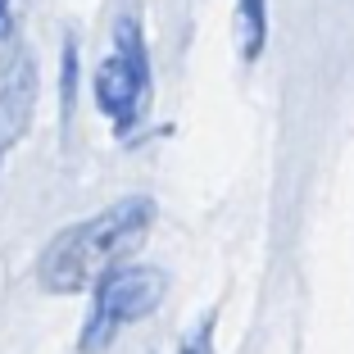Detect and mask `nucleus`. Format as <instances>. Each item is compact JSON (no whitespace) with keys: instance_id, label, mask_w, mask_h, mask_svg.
Wrapping results in <instances>:
<instances>
[{"instance_id":"f257e3e1","label":"nucleus","mask_w":354,"mask_h":354,"mask_svg":"<svg viewBox=\"0 0 354 354\" xmlns=\"http://www.w3.org/2000/svg\"><path fill=\"white\" fill-rule=\"evenodd\" d=\"M150 218H155V205L146 196H127L118 205L91 214V218L64 227L46 245L41 263H37V281L50 295L91 291L100 272H109L127 250H136V241L146 236Z\"/></svg>"},{"instance_id":"f03ea898","label":"nucleus","mask_w":354,"mask_h":354,"mask_svg":"<svg viewBox=\"0 0 354 354\" xmlns=\"http://www.w3.org/2000/svg\"><path fill=\"white\" fill-rule=\"evenodd\" d=\"M168 295V272L150 268V263H114L100 272L91 286V313L82 327V354H95L114 341L118 327L141 323L164 304Z\"/></svg>"},{"instance_id":"7ed1b4c3","label":"nucleus","mask_w":354,"mask_h":354,"mask_svg":"<svg viewBox=\"0 0 354 354\" xmlns=\"http://www.w3.org/2000/svg\"><path fill=\"white\" fill-rule=\"evenodd\" d=\"M91 86H95L100 114L118 132H132L150 100V59H146V41H141V23L132 14H123L114 23V55L95 68Z\"/></svg>"},{"instance_id":"20e7f679","label":"nucleus","mask_w":354,"mask_h":354,"mask_svg":"<svg viewBox=\"0 0 354 354\" xmlns=\"http://www.w3.org/2000/svg\"><path fill=\"white\" fill-rule=\"evenodd\" d=\"M37 109V55L32 46H10L0 59V164L32 127Z\"/></svg>"},{"instance_id":"39448f33","label":"nucleus","mask_w":354,"mask_h":354,"mask_svg":"<svg viewBox=\"0 0 354 354\" xmlns=\"http://www.w3.org/2000/svg\"><path fill=\"white\" fill-rule=\"evenodd\" d=\"M268 41V0H236V50L241 59H259Z\"/></svg>"},{"instance_id":"423d86ee","label":"nucleus","mask_w":354,"mask_h":354,"mask_svg":"<svg viewBox=\"0 0 354 354\" xmlns=\"http://www.w3.org/2000/svg\"><path fill=\"white\" fill-rule=\"evenodd\" d=\"M73 95H77V46L64 41V68H59V100H64V118L73 114Z\"/></svg>"},{"instance_id":"0eeeda50","label":"nucleus","mask_w":354,"mask_h":354,"mask_svg":"<svg viewBox=\"0 0 354 354\" xmlns=\"http://www.w3.org/2000/svg\"><path fill=\"white\" fill-rule=\"evenodd\" d=\"M182 354H214V323H200L196 332L187 336V345H182Z\"/></svg>"},{"instance_id":"6e6552de","label":"nucleus","mask_w":354,"mask_h":354,"mask_svg":"<svg viewBox=\"0 0 354 354\" xmlns=\"http://www.w3.org/2000/svg\"><path fill=\"white\" fill-rule=\"evenodd\" d=\"M10 32V0H0V37Z\"/></svg>"}]
</instances>
